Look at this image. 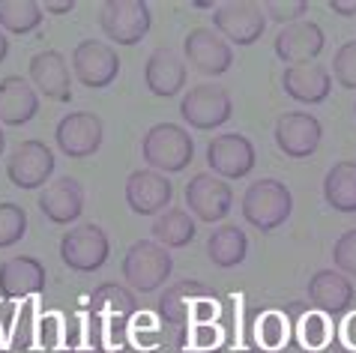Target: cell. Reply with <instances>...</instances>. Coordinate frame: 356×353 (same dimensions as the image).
<instances>
[{"label": "cell", "mask_w": 356, "mask_h": 353, "mask_svg": "<svg viewBox=\"0 0 356 353\" xmlns=\"http://www.w3.org/2000/svg\"><path fill=\"white\" fill-rule=\"evenodd\" d=\"M141 156L153 171L159 174H180L195 159V141L189 129L177 123H156L141 138Z\"/></svg>", "instance_id": "cell-1"}, {"label": "cell", "mask_w": 356, "mask_h": 353, "mask_svg": "<svg viewBox=\"0 0 356 353\" xmlns=\"http://www.w3.org/2000/svg\"><path fill=\"white\" fill-rule=\"evenodd\" d=\"M240 207H243V219L249 222L252 228L270 233V231L282 228V224L291 219L293 195L282 180L264 176V180H254L249 189H245Z\"/></svg>", "instance_id": "cell-2"}, {"label": "cell", "mask_w": 356, "mask_h": 353, "mask_svg": "<svg viewBox=\"0 0 356 353\" xmlns=\"http://www.w3.org/2000/svg\"><path fill=\"white\" fill-rule=\"evenodd\" d=\"M174 270V258L156 240H138L123 258V279L138 293H153L168 281Z\"/></svg>", "instance_id": "cell-3"}, {"label": "cell", "mask_w": 356, "mask_h": 353, "mask_svg": "<svg viewBox=\"0 0 356 353\" xmlns=\"http://www.w3.org/2000/svg\"><path fill=\"white\" fill-rule=\"evenodd\" d=\"M99 27L114 45H138L153 27L150 6L144 0H105L99 6Z\"/></svg>", "instance_id": "cell-4"}, {"label": "cell", "mask_w": 356, "mask_h": 353, "mask_svg": "<svg viewBox=\"0 0 356 353\" xmlns=\"http://www.w3.org/2000/svg\"><path fill=\"white\" fill-rule=\"evenodd\" d=\"M213 31L231 45H254L266 31V13L252 0H227L213 9Z\"/></svg>", "instance_id": "cell-5"}, {"label": "cell", "mask_w": 356, "mask_h": 353, "mask_svg": "<svg viewBox=\"0 0 356 353\" xmlns=\"http://www.w3.org/2000/svg\"><path fill=\"white\" fill-rule=\"evenodd\" d=\"M108 254H111V240H108L105 228L87 222L78 224L60 240V261L72 272H96L105 267Z\"/></svg>", "instance_id": "cell-6"}, {"label": "cell", "mask_w": 356, "mask_h": 353, "mask_svg": "<svg viewBox=\"0 0 356 353\" xmlns=\"http://www.w3.org/2000/svg\"><path fill=\"white\" fill-rule=\"evenodd\" d=\"M54 150L48 147L45 141L31 138V141H22L9 153L6 159V176L15 189L22 192H33V189H42L48 183V176L54 174Z\"/></svg>", "instance_id": "cell-7"}, {"label": "cell", "mask_w": 356, "mask_h": 353, "mask_svg": "<svg viewBox=\"0 0 356 353\" xmlns=\"http://www.w3.org/2000/svg\"><path fill=\"white\" fill-rule=\"evenodd\" d=\"M231 114H234V99L219 84H197L180 102V117L192 129L201 132L219 129V126L231 120Z\"/></svg>", "instance_id": "cell-8"}, {"label": "cell", "mask_w": 356, "mask_h": 353, "mask_svg": "<svg viewBox=\"0 0 356 353\" xmlns=\"http://www.w3.org/2000/svg\"><path fill=\"white\" fill-rule=\"evenodd\" d=\"M72 72L90 90H105L120 75V57L111 45L99 39H84L72 48Z\"/></svg>", "instance_id": "cell-9"}, {"label": "cell", "mask_w": 356, "mask_h": 353, "mask_svg": "<svg viewBox=\"0 0 356 353\" xmlns=\"http://www.w3.org/2000/svg\"><path fill=\"white\" fill-rule=\"evenodd\" d=\"M183 54L192 69H197L201 75H213V78L225 75L234 66L231 42H225L213 27H192L183 36Z\"/></svg>", "instance_id": "cell-10"}, {"label": "cell", "mask_w": 356, "mask_h": 353, "mask_svg": "<svg viewBox=\"0 0 356 353\" xmlns=\"http://www.w3.org/2000/svg\"><path fill=\"white\" fill-rule=\"evenodd\" d=\"M273 138H275V147H279L288 159H309L321 147L323 126L318 117L309 111H288L275 120Z\"/></svg>", "instance_id": "cell-11"}, {"label": "cell", "mask_w": 356, "mask_h": 353, "mask_svg": "<svg viewBox=\"0 0 356 353\" xmlns=\"http://www.w3.org/2000/svg\"><path fill=\"white\" fill-rule=\"evenodd\" d=\"M105 138V126L93 111H72L66 114L54 129L57 150L69 159H87L93 156Z\"/></svg>", "instance_id": "cell-12"}, {"label": "cell", "mask_w": 356, "mask_h": 353, "mask_svg": "<svg viewBox=\"0 0 356 353\" xmlns=\"http://www.w3.org/2000/svg\"><path fill=\"white\" fill-rule=\"evenodd\" d=\"M258 153L254 144L240 132H225L219 138H213L207 147V165L213 168V174L225 176V180H243L254 171Z\"/></svg>", "instance_id": "cell-13"}, {"label": "cell", "mask_w": 356, "mask_h": 353, "mask_svg": "<svg viewBox=\"0 0 356 353\" xmlns=\"http://www.w3.org/2000/svg\"><path fill=\"white\" fill-rule=\"evenodd\" d=\"M186 204H189V213H195L201 222L213 224V222H225V215L234 207V192L222 176L213 174H195L189 183H186Z\"/></svg>", "instance_id": "cell-14"}, {"label": "cell", "mask_w": 356, "mask_h": 353, "mask_svg": "<svg viewBox=\"0 0 356 353\" xmlns=\"http://www.w3.org/2000/svg\"><path fill=\"white\" fill-rule=\"evenodd\" d=\"M305 293H309L312 306L332 320L348 315L356 302V290H353L350 279L339 270H318L309 279V284H305Z\"/></svg>", "instance_id": "cell-15"}, {"label": "cell", "mask_w": 356, "mask_h": 353, "mask_svg": "<svg viewBox=\"0 0 356 353\" xmlns=\"http://www.w3.org/2000/svg\"><path fill=\"white\" fill-rule=\"evenodd\" d=\"M323 45H326V36L321 31V24L309 22V18L282 27L279 36H275V42H273L275 57L288 66H309V60L321 57Z\"/></svg>", "instance_id": "cell-16"}, {"label": "cell", "mask_w": 356, "mask_h": 353, "mask_svg": "<svg viewBox=\"0 0 356 353\" xmlns=\"http://www.w3.org/2000/svg\"><path fill=\"white\" fill-rule=\"evenodd\" d=\"M171 198H174V186L159 171L144 168V171H132L126 176V204L138 215L165 213Z\"/></svg>", "instance_id": "cell-17"}, {"label": "cell", "mask_w": 356, "mask_h": 353, "mask_svg": "<svg viewBox=\"0 0 356 353\" xmlns=\"http://www.w3.org/2000/svg\"><path fill=\"white\" fill-rule=\"evenodd\" d=\"M45 263L31 254H18L0 263V293L3 299H33L45 290Z\"/></svg>", "instance_id": "cell-18"}, {"label": "cell", "mask_w": 356, "mask_h": 353, "mask_svg": "<svg viewBox=\"0 0 356 353\" xmlns=\"http://www.w3.org/2000/svg\"><path fill=\"white\" fill-rule=\"evenodd\" d=\"M31 81L36 93H42L45 99L54 102H72V75H69V63L60 51L48 48L31 57Z\"/></svg>", "instance_id": "cell-19"}, {"label": "cell", "mask_w": 356, "mask_h": 353, "mask_svg": "<svg viewBox=\"0 0 356 353\" xmlns=\"http://www.w3.org/2000/svg\"><path fill=\"white\" fill-rule=\"evenodd\" d=\"M144 84H147V90L153 96H159V99H171V96L183 93V87H186L183 57L168 45L156 48L144 63Z\"/></svg>", "instance_id": "cell-20"}, {"label": "cell", "mask_w": 356, "mask_h": 353, "mask_svg": "<svg viewBox=\"0 0 356 353\" xmlns=\"http://www.w3.org/2000/svg\"><path fill=\"white\" fill-rule=\"evenodd\" d=\"M39 210L51 224L78 222L84 213V186L75 176H60L51 186H45L39 195Z\"/></svg>", "instance_id": "cell-21"}, {"label": "cell", "mask_w": 356, "mask_h": 353, "mask_svg": "<svg viewBox=\"0 0 356 353\" xmlns=\"http://www.w3.org/2000/svg\"><path fill=\"white\" fill-rule=\"evenodd\" d=\"M282 87L296 102L321 105L332 93V72L326 66H288L282 72Z\"/></svg>", "instance_id": "cell-22"}, {"label": "cell", "mask_w": 356, "mask_h": 353, "mask_svg": "<svg viewBox=\"0 0 356 353\" xmlns=\"http://www.w3.org/2000/svg\"><path fill=\"white\" fill-rule=\"evenodd\" d=\"M39 114V93L22 75H6L0 81V123L27 126Z\"/></svg>", "instance_id": "cell-23"}, {"label": "cell", "mask_w": 356, "mask_h": 353, "mask_svg": "<svg viewBox=\"0 0 356 353\" xmlns=\"http://www.w3.org/2000/svg\"><path fill=\"white\" fill-rule=\"evenodd\" d=\"M210 288L201 281L183 279L177 284H168V288L159 293V302H156V315L159 320H165L168 327H186L192 318V306L201 297H210Z\"/></svg>", "instance_id": "cell-24"}, {"label": "cell", "mask_w": 356, "mask_h": 353, "mask_svg": "<svg viewBox=\"0 0 356 353\" xmlns=\"http://www.w3.org/2000/svg\"><path fill=\"white\" fill-rule=\"evenodd\" d=\"M284 315H288L291 327H293V341L302 350H321L335 338L332 336V318H326L318 309L309 311L305 306H300V302H291V306L284 309Z\"/></svg>", "instance_id": "cell-25"}, {"label": "cell", "mask_w": 356, "mask_h": 353, "mask_svg": "<svg viewBox=\"0 0 356 353\" xmlns=\"http://www.w3.org/2000/svg\"><path fill=\"white\" fill-rule=\"evenodd\" d=\"M207 254H210L213 267L234 270V267H240L245 261V254H249V237H245V231L236 228V224H222V228H216L210 233V240H207Z\"/></svg>", "instance_id": "cell-26"}, {"label": "cell", "mask_w": 356, "mask_h": 353, "mask_svg": "<svg viewBox=\"0 0 356 353\" xmlns=\"http://www.w3.org/2000/svg\"><path fill=\"white\" fill-rule=\"evenodd\" d=\"M323 201L335 213H356V162L332 165L323 176Z\"/></svg>", "instance_id": "cell-27"}, {"label": "cell", "mask_w": 356, "mask_h": 353, "mask_svg": "<svg viewBox=\"0 0 356 353\" xmlns=\"http://www.w3.org/2000/svg\"><path fill=\"white\" fill-rule=\"evenodd\" d=\"M87 311L93 315H117V318H135L138 315V299L135 290L126 288V284L117 281H102L99 288L90 293V302H87Z\"/></svg>", "instance_id": "cell-28"}, {"label": "cell", "mask_w": 356, "mask_h": 353, "mask_svg": "<svg viewBox=\"0 0 356 353\" xmlns=\"http://www.w3.org/2000/svg\"><path fill=\"white\" fill-rule=\"evenodd\" d=\"M150 233L165 249H186L195 240V219L186 210L171 207V210L159 213V219L153 222Z\"/></svg>", "instance_id": "cell-29"}, {"label": "cell", "mask_w": 356, "mask_h": 353, "mask_svg": "<svg viewBox=\"0 0 356 353\" xmlns=\"http://www.w3.org/2000/svg\"><path fill=\"white\" fill-rule=\"evenodd\" d=\"M42 24V3L36 0H0V27L9 33H33Z\"/></svg>", "instance_id": "cell-30"}, {"label": "cell", "mask_w": 356, "mask_h": 353, "mask_svg": "<svg viewBox=\"0 0 356 353\" xmlns=\"http://www.w3.org/2000/svg\"><path fill=\"white\" fill-rule=\"evenodd\" d=\"M36 299H24L18 306V315L13 320V329H9V345H13L15 353H27L36 345V320H39V311H36Z\"/></svg>", "instance_id": "cell-31"}, {"label": "cell", "mask_w": 356, "mask_h": 353, "mask_svg": "<svg viewBox=\"0 0 356 353\" xmlns=\"http://www.w3.org/2000/svg\"><path fill=\"white\" fill-rule=\"evenodd\" d=\"M254 336H258L261 347L266 350H279L284 347V341L291 336V320L284 311H264L261 320H258V329H254Z\"/></svg>", "instance_id": "cell-32"}, {"label": "cell", "mask_w": 356, "mask_h": 353, "mask_svg": "<svg viewBox=\"0 0 356 353\" xmlns=\"http://www.w3.org/2000/svg\"><path fill=\"white\" fill-rule=\"evenodd\" d=\"M27 233V213L13 201L0 204V249H9L22 243Z\"/></svg>", "instance_id": "cell-33"}, {"label": "cell", "mask_w": 356, "mask_h": 353, "mask_svg": "<svg viewBox=\"0 0 356 353\" xmlns=\"http://www.w3.org/2000/svg\"><path fill=\"white\" fill-rule=\"evenodd\" d=\"M63 329H66V320L60 315H54V311L39 315V320H36V345L42 347L45 353L60 350L63 347Z\"/></svg>", "instance_id": "cell-34"}, {"label": "cell", "mask_w": 356, "mask_h": 353, "mask_svg": "<svg viewBox=\"0 0 356 353\" xmlns=\"http://www.w3.org/2000/svg\"><path fill=\"white\" fill-rule=\"evenodd\" d=\"M332 78L344 90H356V39L339 45V51L332 57Z\"/></svg>", "instance_id": "cell-35"}, {"label": "cell", "mask_w": 356, "mask_h": 353, "mask_svg": "<svg viewBox=\"0 0 356 353\" xmlns=\"http://www.w3.org/2000/svg\"><path fill=\"white\" fill-rule=\"evenodd\" d=\"M222 341H225V332L219 323H195L186 353H219Z\"/></svg>", "instance_id": "cell-36"}, {"label": "cell", "mask_w": 356, "mask_h": 353, "mask_svg": "<svg viewBox=\"0 0 356 353\" xmlns=\"http://www.w3.org/2000/svg\"><path fill=\"white\" fill-rule=\"evenodd\" d=\"M332 267L344 272V276L356 279V228L344 231L332 246Z\"/></svg>", "instance_id": "cell-37"}, {"label": "cell", "mask_w": 356, "mask_h": 353, "mask_svg": "<svg viewBox=\"0 0 356 353\" xmlns=\"http://www.w3.org/2000/svg\"><path fill=\"white\" fill-rule=\"evenodd\" d=\"M264 13L270 22H279L282 27H288L293 22H302V15L309 13V3L305 0H293V3H282V0H266Z\"/></svg>", "instance_id": "cell-38"}, {"label": "cell", "mask_w": 356, "mask_h": 353, "mask_svg": "<svg viewBox=\"0 0 356 353\" xmlns=\"http://www.w3.org/2000/svg\"><path fill=\"white\" fill-rule=\"evenodd\" d=\"M129 320L132 318H117V315L105 318V341L111 350L129 345Z\"/></svg>", "instance_id": "cell-39"}, {"label": "cell", "mask_w": 356, "mask_h": 353, "mask_svg": "<svg viewBox=\"0 0 356 353\" xmlns=\"http://www.w3.org/2000/svg\"><path fill=\"white\" fill-rule=\"evenodd\" d=\"M216 318H219V297H216V293L201 297L192 306V320L195 323H216Z\"/></svg>", "instance_id": "cell-40"}, {"label": "cell", "mask_w": 356, "mask_h": 353, "mask_svg": "<svg viewBox=\"0 0 356 353\" xmlns=\"http://www.w3.org/2000/svg\"><path fill=\"white\" fill-rule=\"evenodd\" d=\"M153 329H159V315H150V311H138L129 320V336L132 332H153Z\"/></svg>", "instance_id": "cell-41"}, {"label": "cell", "mask_w": 356, "mask_h": 353, "mask_svg": "<svg viewBox=\"0 0 356 353\" xmlns=\"http://www.w3.org/2000/svg\"><path fill=\"white\" fill-rule=\"evenodd\" d=\"M341 341L348 345L350 350H356V311L344 315V323H341Z\"/></svg>", "instance_id": "cell-42"}, {"label": "cell", "mask_w": 356, "mask_h": 353, "mask_svg": "<svg viewBox=\"0 0 356 353\" xmlns=\"http://www.w3.org/2000/svg\"><path fill=\"white\" fill-rule=\"evenodd\" d=\"M330 9L335 15H344V18H356V0L353 3H341V0H330Z\"/></svg>", "instance_id": "cell-43"}, {"label": "cell", "mask_w": 356, "mask_h": 353, "mask_svg": "<svg viewBox=\"0 0 356 353\" xmlns=\"http://www.w3.org/2000/svg\"><path fill=\"white\" fill-rule=\"evenodd\" d=\"M305 353H353V350H350L348 345H344L341 338H332L326 347H321V350H305Z\"/></svg>", "instance_id": "cell-44"}, {"label": "cell", "mask_w": 356, "mask_h": 353, "mask_svg": "<svg viewBox=\"0 0 356 353\" xmlns=\"http://www.w3.org/2000/svg\"><path fill=\"white\" fill-rule=\"evenodd\" d=\"M75 3L69 0V3H45L42 6V13H51V15H66V13H72Z\"/></svg>", "instance_id": "cell-45"}, {"label": "cell", "mask_w": 356, "mask_h": 353, "mask_svg": "<svg viewBox=\"0 0 356 353\" xmlns=\"http://www.w3.org/2000/svg\"><path fill=\"white\" fill-rule=\"evenodd\" d=\"M114 353H159V347H153V350H144V347H135V345H132V341H129V345L117 347Z\"/></svg>", "instance_id": "cell-46"}, {"label": "cell", "mask_w": 356, "mask_h": 353, "mask_svg": "<svg viewBox=\"0 0 356 353\" xmlns=\"http://www.w3.org/2000/svg\"><path fill=\"white\" fill-rule=\"evenodd\" d=\"M6 54H9V39H6L3 31H0V63L6 60Z\"/></svg>", "instance_id": "cell-47"}, {"label": "cell", "mask_w": 356, "mask_h": 353, "mask_svg": "<svg viewBox=\"0 0 356 353\" xmlns=\"http://www.w3.org/2000/svg\"><path fill=\"white\" fill-rule=\"evenodd\" d=\"M63 353H108L105 347H75V350H63Z\"/></svg>", "instance_id": "cell-48"}, {"label": "cell", "mask_w": 356, "mask_h": 353, "mask_svg": "<svg viewBox=\"0 0 356 353\" xmlns=\"http://www.w3.org/2000/svg\"><path fill=\"white\" fill-rule=\"evenodd\" d=\"M3 150H6V135H3V129H0V156H3Z\"/></svg>", "instance_id": "cell-49"}, {"label": "cell", "mask_w": 356, "mask_h": 353, "mask_svg": "<svg viewBox=\"0 0 356 353\" xmlns=\"http://www.w3.org/2000/svg\"><path fill=\"white\" fill-rule=\"evenodd\" d=\"M0 353H6V347H3V332H0Z\"/></svg>", "instance_id": "cell-50"}, {"label": "cell", "mask_w": 356, "mask_h": 353, "mask_svg": "<svg viewBox=\"0 0 356 353\" xmlns=\"http://www.w3.org/2000/svg\"><path fill=\"white\" fill-rule=\"evenodd\" d=\"M353 114H356V102H353Z\"/></svg>", "instance_id": "cell-51"}]
</instances>
